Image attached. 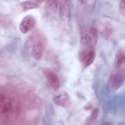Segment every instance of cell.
<instances>
[{
	"label": "cell",
	"mask_w": 125,
	"mask_h": 125,
	"mask_svg": "<svg viewBox=\"0 0 125 125\" xmlns=\"http://www.w3.org/2000/svg\"><path fill=\"white\" fill-rule=\"evenodd\" d=\"M125 73L124 70L117 68L112 73L108 79L107 86L111 92H115L119 89L125 81Z\"/></svg>",
	"instance_id": "6da1fadb"
},
{
	"label": "cell",
	"mask_w": 125,
	"mask_h": 125,
	"mask_svg": "<svg viewBox=\"0 0 125 125\" xmlns=\"http://www.w3.org/2000/svg\"><path fill=\"white\" fill-rule=\"evenodd\" d=\"M42 73L47 83L50 88L54 91L58 90L60 87V82L56 73L49 68H44Z\"/></svg>",
	"instance_id": "7a4b0ae2"
},
{
	"label": "cell",
	"mask_w": 125,
	"mask_h": 125,
	"mask_svg": "<svg viewBox=\"0 0 125 125\" xmlns=\"http://www.w3.org/2000/svg\"><path fill=\"white\" fill-rule=\"evenodd\" d=\"M59 11L62 22H69L71 16V0H59Z\"/></svg>",
	"instance_id": "3957f363"
},
{
	"label": "cell",
	"mask_w": 125,
	"mask_h": 125,
	"mask_svg": "<svg viewBox=\"0 0 125 125\" xmlns=\"http://www.w3.org/2000/svg\"><path fill=\"white\" fill-rule=\"evenodd\" d=\"M95 57V52L92 49L81 50L79 54L80 62L85 67L90 65L94 62Z\"/></svg>",
	"instance_id": "277c9868"
},
{
	"label": "cell",
	"mask_w": 125,
	"mask_h": 125,
	"mask_svg": "<svg viewBox=\"0 0 125 125\" xmlns=\"http://www.w3.org/2000/svg\"><path fill=\"white\" fill-rule=\"evenodd\" d=\"M45 44V39L42 36L38 42L32 47L31 55L35 60H40L42 59Z\"/></svg>",
	"instance_id": "5b68a950"
},
{
	"label": "cell",
	"mask_w": 125,
	"mask_h": 125,
	"mask_svg": "<svg viewBox=\"0 0 125 125\" xmlns=\"http://www.w3.org/2000/svg\"><path fill=\"white\" fill-rule=\"evenodd\" d=\"M35 24L36 20L33 16L31 15L26 16L20 23V31L23 33H26L33 28Z\"/></svg>",
	"instance_id": "8992f818"
},
{
	"label": "cell",
	"mask_w": 125,
	"mask_h": 125,
	"mask_svg": "<svg viewBox=\"0 0 125 125\" xmlns=\"http://www.w3.org/2000/svg\"><path fill=\"white\" fill-rule=\"evenodd\" d=\"M53 102L57 105L64 108H68L71 104V100L68 94L65 92H62L53 98Z\"/></svg>",
	"instance_id": "52a82bcc"
},
{
	"label": "cell",
	"mask_w": 125,
	"mask_h": 125,
	"mask_svg": "<svg viewBox=\"0 0 125 125\" xmlns=\"http://www.w3.org/2000/svg\"><path fill=\"white\" fill-rule=\"evenodd\" d=\"M42 36L41 33L39 31L37 30L34 31L28 37L26 41L24 44L25 48L29 49L32 48Z\"/></svg>",
	"instance_id": "ba28073f"
},
{
	"label": "cell",
	"mask_w": 125,
	"mask_h": 125,
	"mask_svg": "<svg viewBox=\"0 0 125 125\" xmlns=\"http://www.w3.org/2000/svg\"><path fill=\"white\" fill-rule=\"evenodd\" d=\"M18 6L21 11L24 12L38 8L39 7L40 4L36 1L28 0L20 3Z\"/></svg>",
	"instance_id": "9c48e42d"
},
{
	"label": "cell",
	"mask_w": 125,
	"mask_h": 125,
	"mask_svg": "<svg viewBox=\"0 0 125 125\" xmlns=\"http://www.w3.org/2000/svg\"><path fill=\"white\" fill-rule=\"evenodd\" d=\"M87 37L90 44L93 47H95L98 41V31L96 28L90 27L89 29Z\"/></svg>",
	"instance_id": "30bf717a"
},
{
	"label": "cell",
	"mask_w": 125,
	"mask_h": 125,
	"mask_svg": "<svg viewBox=\"0 0 125 125\" xmlns=\"http://www.w3.org/2000/svg\"><path fill=\"white\" fill-rule=\"evenodd\" d=\"M58 0H47L45 4V11L49 14H53L56 12Z\"/></svg>",
	"instance_id": "8fae6325"
},
{
	"label": "cell",
	"mask_w": 125,
	"mask_h": 125,
	"mask_svg": "<svg viewBox=\"0 0 125 125\" xmlns=\"http://www.w3.org/2000/svg\"><path fill=\"white\" fill-rule=\"evenodd\" d=\"M80 36L81 50L87 49L88 48V40L87 32L86 28L83 27L82 29Z\"/></svg>",
	"instance_id": "7c38bea8"
},
{
	"label": "cell",
	"mask_w": 125,
	"mask_h": 125,
	"mask_svg": "<svg viewBox=\"0 0 125 125\" xmlns=\"http://www.w3.org/2000/svg\"><path fill=\"white\" fill-rule=\"evenodd\" d=\"M125 62V52L119 51L116 55L115 59V65L116 68H120Z\"/></svg>",
	"instance_id": "4fadbf2b"
},
{
	"label": "cell",
	"mask_w": 125,
	"mask_h": 125,
	"mask_svg": "<svg viewBox=\"0 0 125 125\" xmlns=\"http://www.w3.org/2000/svg\"><path fill=\"white\" fill-rule=\"evenodd\" d=\"M113 32V29L112 26L109 23H105L104 25L102 30L103 36L105 39H109L111 36Z\"/></svg>",
	"instance_id": "5bb4252c"
},
{
	"label": "cell",
	"mask_w": 125,
	"mask_h": 125,
	"mask_svg": "<svg viewBox=\"0 0 125 125\" xmlns=\"http://www.w3.org/2000/svg\"><path fill=\"white\" fill-rule=\"evenodd\" d=\"M98 113L99 111L97 109H95L93 111L87 119V125H90L94 122L98 116Z\"/></svg>",
	"instance_id": "9a60e30c"
},
{
	"label": "cell",
	"mask_w": 125,
	"mask_h": 125,
	"mask_svg": "<svg viewBox=\"0 0 125 125\" xmlns=\"http://www.w3.org/2000/svg\"><path fill=\"white\" fill-rule=\"evenodd\" d=\"M119 11L122 15L125 16V0H122L120 2Z\"/></svg>",
	"instance_id": "2e32d148"
},
{
	"label": "cell",
	"mask_w": 125,
	"mask_h": 125,
	"mask_svg": "<svg viewBox=\"0 0 125 125\" xmlns=\"http://www.w3.org/2000/svg\"><path fill=\"white\" fill-rule=\"evenodd\" d=\"M45 0H36V1L38 3L40 4L42 3L43 2L45 1Z\"/></svg>",
	"instance_id": "e0dca14e"
},
{
	"label": "cell",
	"mask_w": 125,
	"mask_h": 125,
	"mask_svg": "<svg viewBox=\"0 0 125 125\" xmlns=\"http://www.w3.org/2000/svg\"><path fill=\"white\" fill-rule=\"evenodd\" d=\"M102 125H111V123L109 122H105L103 123Z\"/></svg>",
	"instance_id": "ac0fdd59"
}]
</instances>
